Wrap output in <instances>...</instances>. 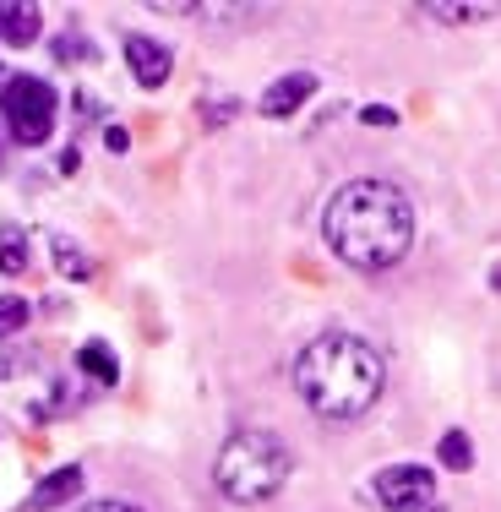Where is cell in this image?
I'll list each match as a JSON object with an SVG mask.
<instances>
[{
  "mask_svg": "<svg viewBox=\"0 0 501 512\" xmlns=\"http://www.w3.org/2000/svg\"><path fill=\"white\" fill-rule=\"evenodd\" d=\"M295 387L322 420H360L365 409H376L387 387V365L365 338L354 333H322L300 349L295 360Z\"/></svg>",
  "mask_w": 501,
  "mask_h": 512,
  "instance_id": "7a4b0ae2",
  "label": "cell"
},
{
  "mask_svg": "<svg viewBox=\"0 0 501 512\" xmlns=\"http://www.w3.org/2000/svg\"><path fill=\"white\" fill-rule=\"evenodd\" d=\"M82 512H142V507H131V502H93V507H82Z\"/></svg>",
  "mask_w": 501,
  "mask_h": 512,
  "instance_id": "ac0fdd59",
  "label": "cell"
},
{
  "mask_svg": "<svg viewBox=\"0 0 501 512\" xmlns=\"http://www.w3.org/2000/svg\"><path fill=\"white\" fill-rule=\"evenodd\" d=\"M0 39H6V44H33V39H39V11L22 6V0L0 6Z\"/></svg>",
  "mask_w": 501,
  "mask_h": 512,
  "instance_id": "9c48e42d",
  "label": "cell"
},
{
  "mask_svg": "<svg viewBox=\"0 0 501 512\" xmlns=\"http://www.w3.org/2000/svg\"><path fill=\"white\" fill-rule=\"evenodd\" d=\"M425 17H447V22H469V17H485L491 6H447V0H431V6H420Z\"/></svg>",
  "mask_w": 501,
  "mask_h": 512,
  "instance_id": "9a60e30c",
  "label": "cell"
},
{
  "mask_svg": "<svg viewBox=\"0 0 501 512\" xmlns=\"http://www.w3.org/2000/svg\"><path fill=\"white\" fill-rule=\"evenodd\" d=\"M311 93H316V77H311V71H289V77H278L273 88L262 93V115H267V120H289L305 99H311Z\"/></svg>",
  "mask_w": 501,
  "mask_h": 512,
  "instance_id": "52a82bcc",
  "label": "cell"
},
{
  "mask_svg": "<svg viewBox=\"0 0 501 512\" xmlns=\"http://www.w3.org/2000/svg\"><path fill=\"white\" fill-rule=\"evenodd\" d=\"M0 109H6V126L22 148H39L55 131V88L39 77H11L6 93H0Z\"/></svg>",
  "mask_w": 501,
  "mask_h": 512,
  "instance_id": "277c9868",
  "label": "cell"
},
{
  "mask_svg": "<svg viewBox=\"0 0 501 512\" xmlns=\"http://www.w3.org/2000/svg\"><path fill=\"white\" fill-rule=\"evenodd\" d=\"M55 256H60V273H66V278H88V273H93L88 256L71 251V240H55Z\"/></svg>",
  "mask_w": 501,
  "mask_h": 512,
  "instance_id": "5bb4252c",
  "label": "cell"
},
{
  "mask_svg": "<svg viewBox=\"0 0 501 512\" xmlns=\"http://www.w3.org/2000/svg\"><path fill=\"white\" fill-rule=\"evenodd\" d=\"M436 458H442L447 463V469H469V463H474V442H469V436H463V431H447L442 436V447H436Z\"/></svg>",
  "mask_w": 501,
  "mask_h": 512,
  "instance_id": "7c38bea8",
  "label": "cell"
},
{
  "mask_svg": "<svg viewBox=\"0 0 501 512\" xmlns=\"http://www.w3.org/2000/svg\"><path fill=\"white\" fill-rule=\"evenodd\" d=\"M77 371H88L93 382H115V376H120L115 349H109V344H82L77 349Z\"/></svg>",
  "mask_w": 501,
  "mask_h": 512,
  "instance_id": "30bf717a",
  "label": "cell"
},
{
  "mask_svg": "<svg viewBox=\"0 0 501 512\" xmlns=\"http://www.w3.org/2000/svg\"><path fill=\"white\" fill-rule=\"evenodd\" d=\"M104 142H109V153H126V148H131V131H126V126H109Z\"/></svg>",
  "mask_w": 501,
  "mask_h": 512,
  "instance_id": "e0dca14e",
  "label": "cell"
},
{
  "mask_svg": "<svg viewBox=\"0 0 501 512\" xmlns=\"http://www.w3.org/2000/svg\"><path fill=\"white\" fill-rule=\"evenodd\" d=\"M22 267H28V240H22L17 224H6V229H0V273L17 278Z\"/></svg>",
  "mask_w": 501,
  "mask_h": 512,
  "instance_id": "8fae6325",
  "label": "cell"
},
{
  "mask_svg": "<svg viewBox=\"0 0 501 512\" xmlns=\"http://www.w3.org/2000/svg\"><path fill=\"white\" fill-rule=\"evenodd\" d=\"M82 496V469L77 463H66V469H55V474H44L39 485H33V496H28V507L33 512H55V507H66V502H77Z\"/></svg>",
  "mask_w": 501,
  "mask_h": 512,
  "instance_id": "ba28073f",
  "label": "cell"
},
{
  "mask_svg": "<svg viewBox=\"0 0 501 512\" xmlns=\"http://www.w3.org/2000/svg\"><path fill=\"white\" fill-rule=\"evenodd\" d=\"M126 66L137 71L142 88H164L169 71H175V55H169V44L148 39V33H126Z\"/></svg>",
  "mask_w": 501,
  "mask_h": 512,
  "instance_id": "8992f818",
  "label": "cell"
},
{
  "mask_svg": "<svg viewBox=\"0 0 501 512\" xmlns=\"http://www.w3.org/2000/svg\"><path fill=\"white\" fill-rule=\"evenodd\" d=\"M376 502L387 512H425L436 502V474L420 463H393V469L376 474Z\"/></svg>",
  "mask_w": 501,
  "mask_h": 512,
  "instance_id": "5b68a950",
  "label": "cell"
},
{
  "mask_svg": "<svg viewBox=\"0 0 501 512\" xmlns=\"http://www.w3.org/2000/svg\"><path fill=\"white\" fill-rule=\"evenodd\" d=\"M289 469H295V463H289V447L278 442L273 431H235L218 447L213 480L229 502L251 507V502H267L273 491H284Z\"/></svg>",
  "mask_w": 501,
  "mask_h": 512,
  "instance_id": "3957f363",
  "label": "cell"
},
{
  "mask_svg": "<svg viewBox=\"0 0 501 512\" xmlns=\"http://www.w3.org/2000/svg\"><path fill=\"white\" fill-rule=\"evenodd\" d=\"M28 300H17V295H6V300H0V338H11V333H17V327H28Z\"/></svg>",
  "mask_w": 501,
  "mask_h": 512,
  "instance_id": "4fadbf2b",
  "label": "cell"
},
{
  "mask_svg": "<svg viewBox=\"0 0 501 512\" xmlns=\"http://www.w3.org/2000/svg\"><path fill=\"white\" fill-rule=\"evenodd\" d=\"M322 235L338 262L360 267V273H382V267H398L414 246V207L387 180H349L327 202Z\"/></svg>",
  "mask_w": 501,
  "mask_h": 512,
  "instance_id": "6da1fadb",
  "label": "cell"
},
{
  "mask_svg": "<svg viewBox=\"0 0 501 512\" xmlns=\"http://www.w3.org/2000/svg\"><path fill=\"white\" fill-rule=\"evenodd\" d=\"M360 120H365V126H393L398 115H393V109H387V104H371V109H365Z\"/></svg>",
  "mask_w": 501,
  "mask_h": 512,
  "instance_id": "2e32d148",
  "label": "cell"
}]
</instances>
